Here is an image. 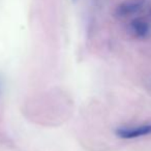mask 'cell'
Returning <instances> with one entry per match:
<instances>
[{
  "instance_id": "1",
  "label": "cell",
  "mask_w": 151,
  "mask_h": 151,
  "mask_svg": "<svg viewBox=\"0 0 151 151\" xmlns=\"http://www.w3.org/2000/svg\"><path fill=\"white\" fill-rule=\"evenodd\" d=\"M151 134V124L138 126H121L116 129V136L121 139H136Z\"/></svg>"
},
{
  "instance_id": "3",
  "label": "cell",
  "mask_w": 151,
  "mask_h": 151,
  "mask_svg": "<svg viewBox=\"0 0 151 151\" xmlns=\"http://www.w3.org/2000/svg\"><path fill=\"white\" fill-rule=\"evenodd\" d=\"M129 30L134 36L142 38L149 34V32H150V25H149V23L147 21L138 18V19H134L130 22Z\"/></svg>"
},
{
  "instance_id": "5",
  "label": "cell",
  "mask_w": 151,
  "mask_h": 151,
  "mask_svg": "<svg viewBox=\"0 0 151 151\" xmlns=\"http://www.w3.org/2000/svg\"><path fill=\"white\" fill-rule=\"evenodd\" d=\"M73 1H76V0H73Z\"/></svg>"
},
{
  "instance_id": "4",
  "label": "cell",
  "mask_w": 151,
  "mask_h": 151,
  "mask_svg": "<svg viewBox=\"0 0 151 151\" xmlns=\"http://www.w3.org/2000/svg\"><path fill=\"white\" fill-rule=\"evenodd\" d=\"M3 87H4V83H3V79L0 77V96L2 95L3 92Z\"/></svg>"
},
{
  "instance_id": "2",
  "label": "cell",
  "mask_w": 151,
  "mask_h": 151,
  "mask_svg": "<svg viewBox=\"0 0 151 151\" xmlns=\"http://www.w3.org/2000/svg\"><path fill=\"white\" fill-rule=\"evenodd\" d=\"M145 0H125L116 9V15L119 18H125L138 13L142 9Z\"/></svg>"
}]
</instances>
